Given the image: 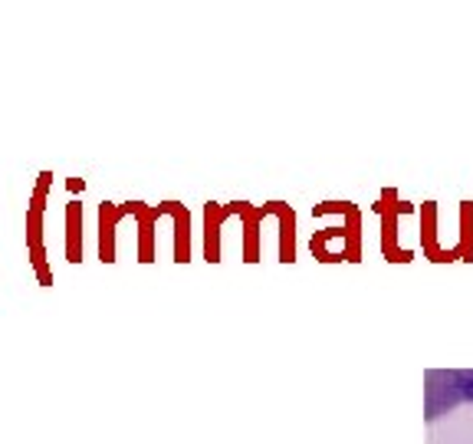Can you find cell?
Masks as SVG:
<instances>
[{
    "label": "cell",
    "mask_w": 473,
    "mask_h": 444,
    "mask_svg": "<svg viewBox=\"0 0 473 444\" xmlns=\"http://www.w3.org/2000/svg\"><path fill=\"white\" fill-rule=\"evenodd\" d=\"M66 260L79 264L83 260V204L66 201Z\"/></svg>",
    "instance_id": "3"
},
{
    "label": "cell",
    "mask_w": 473,
    "mask_h": 444,
    "mask_svg": "<svg viewBox=\"0 0 473 444\" xmlns=\"http://www.w3.org/2000/svg\"><path fill=\"white\" fill-rule=\"evenodd\" d=\"M50 191H53V171H40L37 185H33V195H30V204H27V257L40 280V287H53V267H50L47 241H43Z\"/></svg>",
    "instance_id": "1"
},
{
    "label": "cell",
    "mask_w": 473,
    "mask_h": 444,
    "mask_svg": "<svg viewBox=\"0 0 473 444\" xmlns=\"http://www.w3.org/2000/svg\"><path fill=\"white\" fill-rule=\"evenodd\" d=\"M132 211H135V204H125V208L99 204V260L103 264H115V234Z\"/></svg>",
    "instance_id": "2"
}]
</instances>
